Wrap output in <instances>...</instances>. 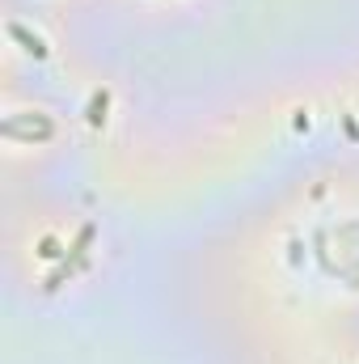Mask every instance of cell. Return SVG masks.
<instances>
[{"label": "cell", "mask_w": 359, "mask_h": 364, "mask_svg": "<svg viewBox=\"0 0 359 364\" xmlns=\"http://www.w3.org/2000/svg\"><path fill=\"white\" fill-rule=\"evenodd\" d=\"M0 136H9V140H21V144H47L51 136H55V123L47 119V114H26V119H4L0 123Z\"/></svg>", "instance_id": "obj_2"}, {"label": "cell", "mask_w": 359, "mask_h": 364, "mask_svg": "<svg viewBox=\"0 0 359 364\" xmlns=\"http://www.w3.org/2000/svg\"><path fill=\"white\" fill-rule=\"evenodd\" d=\"M9 34H13V38H17V43H21V47H26V51H30L34 60H47V55H51V47H47V43H43L38 34H30V30H26L21 21H9Z\"/></svg>", "instance_id": "obj_3"}, {"label": "cell", "mask_w": 359, "mask_h": 364, "mask_svg": "<svg viewBox=\"0 0 359 364\" xmlns=\"http://www.w3.org/2000/svg\"><path fill=\"white\" fill-rule=\"evenodd\" d=\"M106 106H110V93L97 90L89 97V127H101V123H106Z\"/></svg>", "instance_id": "obj_4"}, {"label": "cell", "mask_w": 359, "mask_h": 364, "mask_svg": "<svg viewBox=\"0 0 359 364\" xmlns=\"http://www.w3.org/2000/svg\"><path fill=\"white\" fill-rule=\"evenodd\" d=\"M38 255H43V259H60V255H64V250H60V246H55V237H47V242H43V246H38Z\"/></svg>", "instance_id": "obj_5"}, {"label": "cell", "mask_w": 359, "mask_h": 364, "mask_svg": "<svg viewBox=\"0 0 359 364\" xmlns=\"http://www.w3.org/2000/svg\"><path fill=\"white\" fill-rule=\"evenodd\" d=\"M93 233H97L93 225H85V229L77 233V242H72V250H68V255L60 259V267H55V272L47 275V284H43L47 292H55L60 284H68L72 275H77V272H81V267H85V263H89V246H93Z\"/></svg>", "instance_id": "obj_1"}]
</instances>
